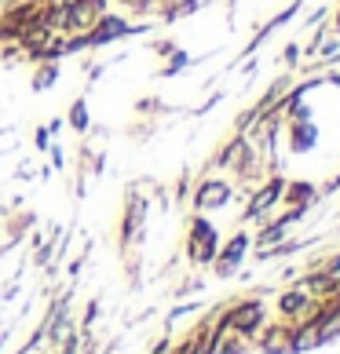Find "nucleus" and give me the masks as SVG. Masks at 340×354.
I'll return each instance as SVG.
<instances>
[{"label": "nucleus", "instance_id": "nucleus-1", "mask_svg": "<svg viewBox=\"0 0 340 354\" xmlns=\"http://www.w3.org/2000/svg\"><path fill=\"white\" fill-rule=\"evenodd\" d=\"M216 252H220V234H216L213 223L198 212L190 219V234H187V259L194 267H205L216 259Z\"/></svg>", "mask_w": 340, "mask_h": 354}, {"label": "nucleus", "instance_id": "nucleus-2", "mask_svg": "<svg viewBox=\"0 0 340 354\" xmlns=\"http://www.w3.org/2000/svg\"><path fill=\"white\" fill-rule=\"evenodd\" d=\"M282 190H285V179L282 176H271V179H264L260 187L249 194V208H245V223H253V219H267V212L274 205L282 201Z\"/></svg>", "mask_w": 340, "mask_h": 354}, {"label": "nucleus", "instance_id": "nucleus-3", "mask_svg": "<svg viewBox=\"0 0 340 354\" xmlns=\"http://www.w3.org/2000/svg\"><path fill=\"white\" fill-rule=\"evenodd\" d=\"M234 198V187L227 179H202L198 194H194V208L205 216V212H216V208H227Z\"/></svg>", "mask_w": 340, "mask_h": 354}, {"label": "nucleus", "instance_id": "nucleus-4", "mask_svg": "<svg viewBox=\"0 0 340 354\" xmlns=\"http://www.w3.org/2000/svg\"><path fill=\"white\" fill-rule=\"evenodd\" d=\"M143 223H147V198L139 190H128V208L121 219V241L125 245L143 241Z\"/></svg>", "mask_w": 340, "mask_h": 354}, {"label": "nucleus", "instance_id": "nucleus-5", "mask_svg": "<svg viewBox=\"0 0 340 354\" xmlns=\"http://www.w3.org/2000/svg\"><path fill=\"white\" fill-rule=\"evenodd\" d=\"M245 252H249V234L238 230V234H234V238L216 252V259H213V263H216V278H231V274L238 270V263H242Z\"/></svg>", "mask_w": 340, "mask_h": 354}, {"label": "nucleus", "instance_id": "nucleus-6", "mask_svg": "<svg viewBox=\"0 0 340 354\" xmlns=\"http://www.w3.org/2000/svg\"><path fill=\"white\" fill-rule=\"evenodd\" d=\"M319 142V124L315 121H289V150L307 153Z\"/></svg>", "mask_w": 340, "mask_h": 354}, {"label": "nucleus", "instance_id": "nucleus-7", "mask_svg": "<svg viewBox=\"0 0 340 354\" xmlns=\"http://www.w3.org/2000/svg\"><path fill=\"white\" fill-rule=\"evenodd\" d=\"M282 198L289 201V205H296V208H311V205H315V198H319V187H315V183H307V179H300V183L285 179Z\"/></svg>", "mask_w": 340, "mask_h": 354}, {"label": "nucleus", "instance_id": "nucleus-8", "mask_svg": "<svg viewBox=\"0 0 340 354\" xmlns=\"http://www.w3.org/2000/svg\"><path fill=\"white\" fill-rule=\"evenodd\" d=\"M289 339H293L289 325H271V329H264V336H260V347L267 354H289Z\"/></svg>", "mask_w": 340, "mask_h": 354}, {"label": "nucleus", "instance_id": "nucleus-9", "mask_svg": "<svg viewBox=\"0 0 340 354\" xmlns=\"http://www.w3.org/2000/svg\"><path fill=\"white\" fill-rule=\"evenodd\" d=\"M311 307V296L304 292V288H300V285H293L289 288V292H282V299H278V310H282V318H300V314H304Z\"/></svg>", "mask_w": 340, "mask_h": 354}, {"label": "nucleus", "instance_id": "nucleus-10", "mask_svg": "<svg viewBox=\"0 0 340 354\" xmlns=\"http://www.w3.org/2000/svg\"><path fill=\"white\" fill-rule=\"evenodd\" d=\"M55 81H59V62H55V59L37 62V73H33V91H48Z\"/></svg>", "mask_w": 340, "mask_h": 354}, {"label": "nucleus", "instance_id": "nucleus-11", "mask_svg": "<svg viewBox=\"0 0 340 354\" xmlns=\"http://www.w3.org/2000/svg\"><path fill=\"white\" fill-rule=\"evenodd\" d=\"M285 230H289V227H285V223H282V219H274V223H267V227H264V230H260V238H256V245H260V248H271V245H282V238H285Z\"/></svg>", "mask_w": 340, "mask_h": 354}, {"label": "nucleus", "instance_id": "nucleus-12", "mask_svg": "<svg viewBox=\"0 0 340 354\" xmlns=\"http://www.w3.org/2000/svg\"><path fill=\"white\" fill-rule=\"evenodd\" d=\"M66 121H70V128L73 132H88V99H77L73 106H70V113H66Z\"/></svg>", "mask_w": 340, "mask_h": 354}, {"label": "nucleus", "instance_id": "nucleus-13", "mask_svg": "<svg viewBox=\"0 0 340 354\" xmlns=\"http://www.w3.org/2000/svg\"><path fill=\"white\" fill-rule=\"evenodd\" d=\"M187 66H190V55H187V51H179V48H176L172 55H168V66L161 70V77H176L179 70H187Z\"/></svg>", "mask_w": 340, "mask_h": 354}, {"label": "nucleus", "instance_id": "nucleus-14", "mask_svg": "<svg viewBox=\"0 0 340 354\" xmlns=\"http://www.w3.org/2000/svg\"><path fill=\"white\" fill-rule=\"evenodd\" d=\"M296 59H300V44H289V48L282 51V62H285V66H296Z\"/></svg>", "mask_w": 340, "mask_h": 354}, {"label": "nucleus", "instance_id": "nucleus-15", "mask_svg": "<svg viewBox=\"0 0 340 354\" xmlns=\"http://www.w3.org/2000/svg\"><path fill=\"white\" fill-rule=\"evenodd\" d=\"M150 48H154V55H172V51H176L172 41H158V44H150Z\"/></svg>", "mask_w": 340, "mask_h": 354}, {"label": "nucleus", "instance_id": "nucleus-16", "mask_svg": "<svg viewBox=\"0 0 340 354\" xmlns=\"http://www.w3.org/2000/svg\"><path fill=\"white\" fill-rule=\"evenodd\" d=\"M33 142H37V147H48V128H41V132L33 136Z\"/></svg>", "mask_w": 340, "mask_h": 354}, {"label": "nucleus", "instance_id": "nucleus-17", "mask_svg": "<svg viewBox=\"0 0 340 354\" xmlns=\"http://www.w3.org/2000/svg\"><path fill=\"white\" fill-rule=\"evenodd\" d=\"M322 84H333V88H340V73H325V77H322Z\"/></svg>", "mask_w": 340, "mask_h": 354}, {"label": "nucleus", "instance_id": "nucleus-18", "mask_svg": "<svg viewBox=\"0 0 340 354\" xmlns=\"http://www.w3.org/2000/svg\"><path fill=\"white\" fill-rule=\"evenodd\" d=\"M333 37H340V8H337V19H333Z\"/></svg>", "mask_w": 340, "mask_h": 354}]
</instances>
